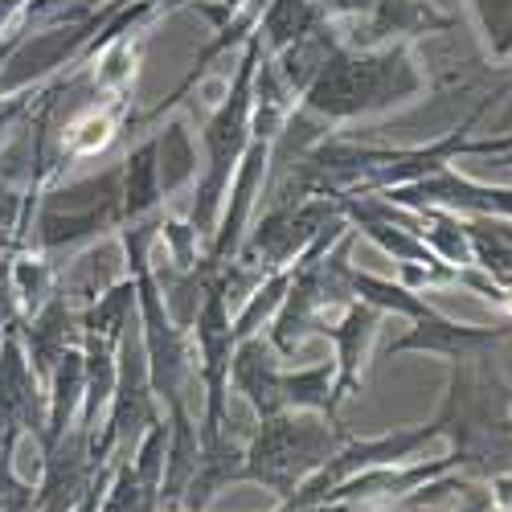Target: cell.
I'll use <instances>...</instances> for the list:
<instances>
[{"label": "cell", "mask_w": 512, "mask_h": 512, "mask_svg": "<svg viewBox=\"0 0 512 512\" xmlns=\"http://www.w3.org/2000/svg\"><path fill=\"white\" fill-rule=\"evenodd\" d=\"M410 91H418V74L410 66L406 46H394L386 54H365V58L332 50V58L320 66L312 82V103L340 115V111L373 107V103H390Z\"/></svg>", "instance_id": "6da1fadb"}, {"label": "cell", "mask_w": 512, "mask_h": 512, "mask_svg": "<svg viewBox=\"0 0 512 512\" xmlns=\"http://www.w3.org/2000/svg\"><path fill=\"white\" fill-rule=\"evenodd\" d=\"M451 17H439L431 5L422 0H377L365 21V41L390 37V33H431V29H451Z\"/></svg>", "instance_id": "7a4b0ae2"}, {"label": "cell", "mask_w": 512, "mask_h": 512, "mask_svg": "<svg viewBox=\"0 0 512 512\" xmlns=\"http://www.w3.org/2000/svg\"><path fill=\"white\" fill-rule=\"evenodd\" d=\"M328 13L316 9V0H267V17H263V33L271 46H291L304 33H312Z\"/></svg>", "instance_id": "3957f363"}, {"label": "cell", "mask_w": 512, "mask_h": 512, "mask_svg": "<svg viewBox=\"0 0 512 512\" xmlns=\"http://www.w3.org/2000/svg\"><path fill=\"white\" fill-rule=\"evenodd\" d=\"M377 0H328L324 13H369Z\"/></svg>", "instance_id": "277c9868"}]
</instances>
